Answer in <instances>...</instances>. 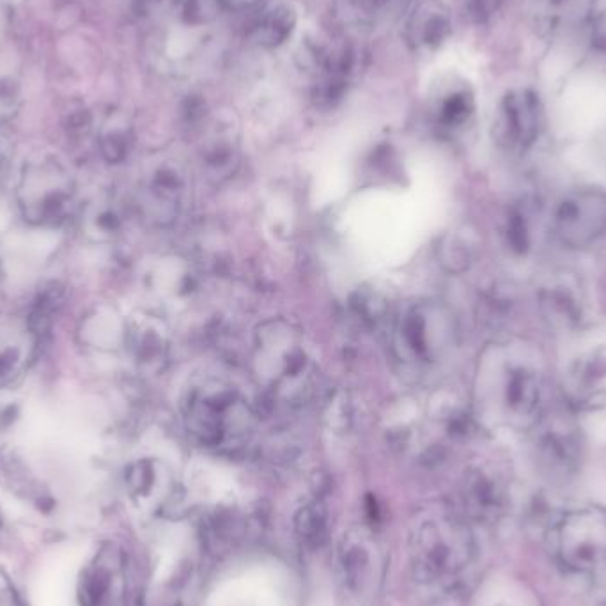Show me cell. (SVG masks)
I'll list each match as a JSON object with an SVG mask.
<instances>
[{"label":"cell","instance_id":"18","mask_svg":"<svg viewBox=\"0 0 606 606\" xmlns=\"http://www.w3.org/2000/svg\"><path fill=\"white\" fill-rule=\"evenodd\" d=\"M61 307L62 290L57 284L45 287L43 293H39L26 320L27 325H29V329H31L32 334L36 335L39 342L43 341L50 334L53 320H56Z\"/></svg>","mask_w":606,"mask_h":606},{"label":"cell","instance_id":"3","mask_svg":"<svg viewBox=\"0 0 606 606\" xmlns=\"http://www.w3.org/2000/svg\"><path fill=\"white\" fill-rule=\"evenodd\" d=\"M17 201L27 222L35 226H59L74 213V178L57 162L31 164L18 183Z\"/></svg>","mask_w":606,"mask_h":606},{"label":"cell","instance_id":"4","mask_svg":"<svg viewBox=\"0 0 606 606\" xmlns=\"http://www.w3.org/2000/svg\"><path fill=\"white\" fill-rule=\"evenodd\" d=\"M555 551L566 568L598 573L606 568V511L581 507L564 515L554 530Z\"/></svg>","mask_w":606,"mask_h":606},{"label":"cell","instance_id":"22","mask_svg":"<svg viewBox=\"0 0 606 606\" xmlns=\"http://www.w3.org/2000/svg\"><path fill=\"white\" fill-rule=\"evenodd\" d=\"M257 2L260 0H221V6L234 9V11H243V9L254 8Z\"/></svg>","mask_w":606,"mask_h":606},{"label":"cell","instance_id":"20","mask_svg":"<svg viewBox=\"0 0 606 606\" xmlns=\"http://www.w3.org/2000/svg\"><path fill=\"white\" fill-rule=\"evenodd\" d=\"M342 14L360 27H373L395 13L403 0H338Z\"/></svg>","mask_w":606,"mask_h":606},{"label":"cell","instance_id":"9","mask_svg":"<svg viewBox=\"0 0 606 606\" xmlns=\"http://www.w3.org/2000/svg\"><path fill=\"white\" fill-rule=\"evenodd\" d=\"M404 38L419 53L434 52L452 32L451 11L442 0H419L410 11Z\"/></svg>","mask_w":606,"mask_h":606},{"label":"cell","instance_id":"25","mask_svg":"<svg viewBox=\"0 0 606 606\" xmlns=\"http://www.w3.org/2000/svg\"><path fill=\"white\" fill-rule=\"evenodd\" d=\"M606 606V605H605Z\"/></svg>","mask_w":606,"mask_h":606},{"label":"cell","instance_id":"19","mask_svg":"<svg viewBox=\"0 0 606 606\" xmlns=\"http://www.w3.org/2000/svg\"><path fill=\"white\" fill-rule=\"evenodd\" d=\"M476 110V100L467 87H456L442 96L438 101L437 116L440 125L446 128H461L470 121Z\"/></svg>","mask_w":606,"mask_h":606},{"label":"cell","instance_id":"7","mask_svg":"<svg viewBox=\"0 0 606 606\" xmlns=\"http://www.w3.org/2000/svg\"><path fill=\"white\" fill-rule=\"evenodd\" d=\"M541 125L539 100L529 89L512 91L504 98L500 113V139L512 152H527L536 144Z\"/></svg>","mask_w":606,"mask_h":606},{"label":"cell","instance_id":"10","mask_svg":"<svg viewBox=\"0 0 606 606\" xmlns=\"http://www.w3.org/2000/svg\"><path fill=\"white\" fill-rule=\"evenodd\" d=\"M539 307L555 329H575L584 316L578 286L569 277H554L539 287Z\"/></svg>","mask_w":606,"mask_h":606},{"label":"cell","instance_id":"12","mask_svg":"<svg viewBox=\"0 0 606 606\" xmlns=\"http://www.w3.org/2000/svg\"><path fill=\"white\" fill-rule=\"evenodd\" d=\"M580 443L569 428H546L537 438V459L546 473L568 477L575 472L580 459Z\"/></svg>","mask_w":606,"mask_h":606},{"label":"cell","instance_id":"17","mask_svg":"<svg viewBox=\"0 0 606 606\" xmlns=\"http://www.w3.org/2000/svg\"><path fill=\"white\" fill-rule=\"evenodd\" d=\"M295 529L300 541L309 550H317L329 539V515L321 502H312L300 509L295 518Z\"/></svg>","mask_w":606,"mask_h":606},{"label":"cell","instance_id":"5","mask_svg":"<svg viewBox=\"0 0 606 606\" xmlns=\"http://www.w3.org/2000/svg\"><path fill=\"white\" fill-rule=\"evenodd\" d=\"M555 238L568 248H587L606 233V192L580 188L569 192L551 215Z\"/></svg>","mask_w":606,"mask_h":606},{"label":"cell","instance_id":"8","mask_svg":"<svg viewBox=\"0 0 606 606\" xmlns=\"http://www.w3.org/2000/svg\"><path fill=\"white\" fill-rule=\"evenodd\" d=\"M39 344L27 321L0 320V390L26 377Z\"/></svg>","mask_w":606,"mask_h":606},{"label":"cell","instance_id":"16","mask_svg":"<svg viewBox=\"0 0 606 606\" xmlns=\"http://www.w3.org/2000/svg\"><path fill=\"white\" fill-rule=\"evenodd\" d=\"M295 29V9L290 6H275L266 9L265 13L257 18V22L252 27L251 39L257 47L273 50L286 43Z\"/></svg>","mask_w":606,"mask_h":606},{"label":"cell","instance_id":"13","mask_svg":"<svg viewBox=\"0 0 606 606\" xmlns=\"http://www.w3.org/2000/svg\"><path fill=\"white\" fill-rule=\"evenodd\" d=\"M465 512L479 521H490L502 511L504 488L493 477L485 472L468 473L461 491Z\"/></svg>","mask_w":606,"mask_h":606},{"label":"cell","instance_id":"23","mask_svg":"<svg viewBox=\"0 0 606 606\" xmlns=\"http://www.w3.org/2000/svg\"><path fill=\"white\" fill-rule=\"evenodd\" d=\"M4 162V148H2V143H0V165Z\"/></svg>","mask_w":606,"mask_h":606},{"label":"cell","instance_id":"6","mask_svg":"<svg viewBox=\"0 0 606 606\" xmlns=\"http://www.w3.org/2000/svg\"><path fill=\"white\" fill-rule=\"evenodd\" d=\"M564 392L580 412L606 408V342L587 344L576 351L564 369Z\"/></svg>","mask_w":606,"mask_h":606},{"label":"cell","instance_id":"24","mask_svg":"<svg viewBox=\"0 0 606 606\" xmlns=\"http://www.w3.org/2000/svg\"><path fill=\"white\" fill-rule=\"evenodd\" d=\"M566 2H568V0H551V4L555 6H563L566 4Z\"/></svg>","mask_w":606,"mask_h":606},{"label":"cell","instance_id":"15","mask_svg":"<svg viewBox=\"0 0 606 606\" xmlns=\"http://www.w3.org/2000/svg\"><path fill=\"white\" fill-rule=\"evenodd\" d=\"M119 576V560L107 554L84 573L80 584L82 606H107L113 599L116 580Z\"/></svg>","mask_w":606,"mask_h":606},{"label":"cell","instance_id":"11","mask_svg":"<svg viewBox=\"0 0 606 606\" xmlns=\"http://www.w3.org/2000/svg\"><path fill=\"white\" fill-rule=\"evenodd\" d=\"M339 564L348 587L353 593H364L365 587L373 584L378 564L373 543L360 530L348 534L339 548Z\"/></svg>","mask_w":606,"mask_h":606},{"label":"cell","instance_id":"1","mask_svg":"<svg viewBox=\"0 0 606 606\" xmlns=\"http://www.w3.org/2000/svg\"><path fill=\"white\" fill-rule=\"evenodd\" d=\"M493 360L488 392L498 419L516 429H534L543 412L539 364L520 348L500 350Z\"/></svg>","mask_w":606,"mask_h":606},{"label":"cell","instance_id":"14","mask_svg":"<svg viewBox=\"0 0 606 606\" xmlns=\"http://www.w3.org/2000/svg\"><path fill=\"white\" fill-rule=\"evenodd\" d=\"M247 536V521L231 511L209 512L201 521V539L212 555L227 554Z\"/></svg>","mask_w":606,"mask_h":606},{"label":"cell","instance_id":"21","mask_svg":"<svg viewBox=\"0 0 606 606\" xmlns=\"http://www.w3.org/2000/svg\"><path fill=\"white\" fill-rule=\"evenodd\" d=\"M498 9V0H470V13L477 22H486Z\"/></svg>","mask_w":606,"mask_h":606},{"label":"cell","instance_id":"2","mask_svg":"<svg viewBox=\"0 0 606 606\" xmlns=\"http://www.w3.org/2000/svg\"><path fill=\"white\" fill-rule=\"evenodd\" d=\"M410 555L413 571L420 581L443 584L454 580L472 563V536L458 520H426L412 532Z\"/></svg>","mask_w":606,"mask_h":606}]
</instances>
